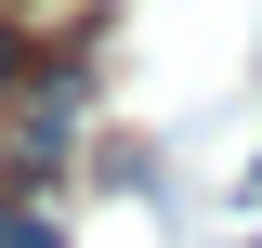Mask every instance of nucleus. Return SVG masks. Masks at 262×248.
<instances>
[{
    "instance_id": "1",
    "label": "nucleus",
    "mask_w": 262,
    "mask_h": 248,
    "mask_svg": "<svg viewBox=\"0 0 262 248\" xmlns=\"http://www.w3.org/2000/svg\"><path fill=\"white\" fill-rule=\"evenodd\" d=\"M27 65H39V27H27V0H0V105L27 92Z\"/></svg>"
},
{
    "instance_id": "2",
    "label": "nucleus",
    "mask_w": 262,
    "mask_h": 248,
    "mask_svg": "<svg viewBox=\"0 0 262 248\" xmlns=\"http://www.w3.org/2000/svg\"><path fill=\"white\" fill-rule=\"evenodd\" d=\"M27 13H39V0H27Z\"/></svg>"
}]
</instances>
